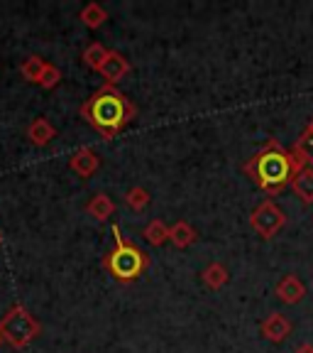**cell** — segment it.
<instances>
[{"mask_svg": "<svg viewBox=\"0 0 313 353\" xmlns=\"http://www.w3.org/2000/svg\"><path fill=\"white\" fill-rule=\"evenodd\" d=\"M42 83L44 88H52V86H56L59 83V69L56 66H52V64H47V69H44V74H42Z\"/></svg>", "mask_w": 313, "mask_h": 353, "instance_id": "obj_20", "label": "cell"}, {"mask_svg": "<svg viewBox=\"0 0 313 353\" xmlns=\"http://www.w3.org/2000/svg\"><path fill=\"white\" fill-rule=\"evenodd\" d=\"M301 148H303V152H306L308 157H311V162H313V128L308 130L306 138L301 140Z\"/></svg>", "mask_w": 313, "mask_h": 353, "instance_id": "obj_21", "label": "cell"}, {"mask_svg": "<svg viewBox=\"0 0 313 353\" xmlns=\"http://www.w3.org/2000/svg\"><path fill=\"white\" fill-rule=\"evenodd\" d=\"M108 54H110V52L105 50L103 44L96 42V44H91V47H88L86 52H83V61H86V64L91 66V69H98V72H100V66L105 64Z\"/></svg>", "mask_w": 313, "mask_h": 353, "instance_id": "obj_17", "label": "cell"}, {"mask_svg": "<svg viewBox=\"0 0 313 353\" xmlns=\"http://www.w3.org/2000/svg\"><path fill=\"white\" fill-rule=\"evenodd\" d=\"M116 211V206H113V201H110L105 194H96L94 196V201L88 204V214L94 216V219H98V221H105L110 214Z\"/></svg>", "mask_w": 313, "mask_h": 353, "instance_id": "obj_13", "label": "cell"}, {"mask_svg": "<svg viewBox=\"0 0 313 353\" xmlns=\"http://www.w3.org/2000/svg\"><path fill=\"white\" fill-rule=\"evenodd\" d=\"M296 353H313V346H311V343H303V346H299Z\"/></svg>", "mask_w": 313, "mask_h": 353, "instance_id": "obj_22", "label": "cell"}, {"mask_svg": "<svg viewBox=\"0 0 313 353\" xmlns=\"http://www.w3.org/2000/svg\"><path fill=\"white\" fill-rule=\"evenodd\" d=\"M37 331H39L37 321H34L22 307H15L6 319L0 321V334L17 348L28 346V343L37 336Z\"/></svg>", "mask_w": 313, "mask_h": 353, "instance_id": "obj_4", "label": "cell"}, {"mask_svg": "<svg viewBox=\"0 0 313 353\" xmlns=\"http://www.w3.org/2000/svg\"><path fill=\"white\" fill-rule=\"evenodd\" d=\"M127 72H130V64H127L125 57L118 54V52H110L105 64L100 66V74H103V79H108V81H120Z\"/></svg>", "mask_w": 313, "mask_h": 353, "instance_id": "obj_7", "label": "cell"}, {"mask_svg": "<svg viewBox=\"0 0 313 353\" xmlns=\"http://www.w3.org/2000/svg\"><path fill=\"white\" fill-rule=\"evenodd\" d=\"M28 138L32 140L34 145H47L54 138V128L50 125V121H44V118H34L28 128Z\"/></svg>", "mask_w": 313, "mask_h": 353, "instance_id": "obj_11", "label": "cell"}, {"mask_svg": "<svg viewBox=\"0 0 313 353\" xmlns=\"http://www.w3.org/2000/svg\"><path fill=\"white\" fill-rule=\"evenodd\" d=\"M72 170L76 172V174H81V176L94 174V172L98 170V157H96L94 150H88V148L78 150V152L72 157Z\"/></svg>", "mask_w": 313, "mask_h": 353, "instance_id": "obj_9", "label": "cell"}, {"mask_svg": "<svg viewBox=\"0 0 313 353\" xmlns=\"http://www.w3.org/2000/svg\"><path fill=\"white\" fill-rule=\"evenodd\" d=\"M144 238H147L152 245H162L169 238V228L162 223V221H152L147 228H144Z\"/></svg>", "mask_w": 313, "mask_h": 353, "instance_id": "obj_18", "label": "cell"}, {"mask_svg": "<svg viewBox=\"0 0 313 353\" xmlns=\"http://www.w3.org/2000/svg\"><path fill=\"white\" fill-rule=\"evenodd\" d=\"M169 241L174 243V245H179V248H186V245H191V243L196 241V231L188 226L186 221H179V223H174V226L169 228Z\"/></svg>", "mask_w": 313, "mask_h": 353, "instance_id": "obj_12", "label": "cell"}, {"mask_svg": "<svg viewBox=\"0 0 313 353\" xmlns=\"http://www.w3.org/2000/svg\"><path fill=\"white\" fill-rule=\"evenodd\" d=\"M252 172L264 189H279L292 176V160L279 150H267L255 160Z\"/></svg>", "mask_w": 313, "mask_h": 353, "instance_id": "obj_2", "label": "cell"}, {"mask_svg": "<svg viewBox=\"0 0 313 353\" xmlns=\"http://www.w3.org/2000/svg\"><path fill=\"white\" fill-rule=\"evenodd\" d=\"M105 17H108V15H105V10L98 6V3H91V6H86V8L81 10L83 25H86V28H91V30L100 28V25L105 22Z\"/></svg>", "mask_w": 313, "mask_h": 353, "instance_id": "obj_16", "label": "cell"}, {"mask_svg": "<svg viewBox=\"0 0 313 353\" xmlns=\"http://www.w3.org/2000/svg\"><path fill=\"white\" fill-rule=\"evenodd\" d=\"M303 294H306V287H303L301 282H299V277H294V275L284 277V280L277 285V297L286 304H296L299 299H303Z\"/></svg>", "mask_w": 313, "mask_h": 353, "instance_id": "obj_6", "label": "cell"}, {"mask_svg": "<svg viewBox=\"0 0 313 353\" xmlns=\"http://www.w3.org/2000/svg\"><path fill=\"white\" fill-rule=\"evenodd\" d=\"M83 113H86V118L94 123L98 130L116 132L118 128L127 121L130 108H127V103L122 101V96L118 94V91H113V88H103V91H98L94 99L88 101L86 108H83Z\"/></svg>", "mask_w": 313, "mask_h": 353, "instance_id": "obj_1", "label": "cell"}, {"mask_svg": "<svg viewBox=\"0 0 313 353\" xmlns=\"http://www.w3.org/2000/svg\"><path fill=\"white\" fill-rule=\"evenodd\" d=\"M125 201H127V206H130V209L142 211L144 206L149 204V194H147V189H142V187L130 189V192H127V196H125Z\"/></svg>", "mask_w": 313, "mask_h": 353, "instance_id": "obj_19", "label": "cell"}, {"mask_svg": "<svg viewBox=\"0 0 313 353\" xmlns=\"http://www.w3.org/2000/svg\"><path fill=\"white\" fill-rule=\"evenodd\" d=\"M284 223H286L284 211H281L277 204H272V201H264V204L257 206L252 214V228L264 238H272Z\"/></svg>", "mask_w": 313, "mask_h": 353, "instance_id": "obj_5", "label": "cell"}, {"mask_svg": "<svg viewBox=\"0 0 313 353\" xmlns=\"http://www.w3.org/2000/svg\"><path fill=\"white\" fill-rule=\"evenodd\" d=\"M204 282L211 287V290H220V287L228 282V270L220 263L208 265V268L204 270Z\"/></svg>", "mask_w": 313, "mask_h": 353, "instance_id": "obj_14", "label": "cell"}, {"mask_svg": "<svg viewBox=\"0 0 313 353\" xmlns=\"http://www.w3.org/2000/svg\"><path fill=\"white\" fill-rule=\"evenodd\" d=\"M292 187L303 204H313V167H301L294 176Z\"/></svg>", "mask_w": 313, "mask_h": 353, "instance_id": "obj_8", "label": "cell"}, {"mask_svg": "<svg viewBox=\"0 0 313 353\" xmlns=\"http://www.w3.org/2000/svg\"><path fill=\"white\" fill-rule=\"evenodd\" d=\"M44 69H47V64H44L39 57H30V59H25V61H22V66H20L22 77L28 79V81H37V83L42 81Z\"/></svg>", "mask_w": 313, "mask_h": 353, "instance_id": "obj_15", "label": "cell"}, {"mask_svg": "<svg viewBox=\"0 0 313 353\" xmlns=\"http://www.w3.org/2000/svg\"><path fill=\"white\" fill-rule=\"evenodd\" d=\"M113 236H116V250L110 253L108 258V268L110 272L118 277V280H135L140 272L144 270V258L132 243H127L120 236V228L113 226Z\"/></svg>", "mask_w": 313, "mask_h": 353, "instance_id": "obj_3", "label": "cell"}, {"mask_svg": "<svg viewBox=\"0 0 313 353\" xmlns=\"http://www.w3.org/2000/svg\"><path fill=\"white\" fill-rule=\"evenodd\" d=\"M289 331H292V324L284 319L281 314H272L270 319L262 324V334L272 341H284L289 336Z\"/></svg>", "mask_w": 313, "mask_h": 353, "instance_id": "obj_10", "label": "cell"}]
</instances>
